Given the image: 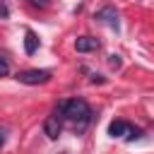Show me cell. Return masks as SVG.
Returning a JSON list of instances; mask_svg holds the SVG:
<instances>
[{"label":"cell","mask_w":154,"mask_h":154,"mask_svg":"<svg viewBox=\"0 0 154 154\" xmlns=\"http://www.w3.org/2000/svg\"><path fill=\"white\" fill-rule=\"evenodd\" d=\"M29 2H31V5H34V7H41V10H43V7H48V5H51V0H29Z\"/></svg>","instance_id":"4fadbf2b"},{"label":"cell","mask_w":154,"mask_h":154,"mask_svg":"<svg viewBox=\"0 0 154 154\" xmlns=\"http://www.w3.org/2000/svg\"><path fill=\"white\" fill-rule=\"evenodd\" d=\"M128 130H130V123H125V120H113L108 125V135L111 137H125Z\"/></svg>","instance_id":"52a82bcc"},{"label":"cell","mask_w":154,"mask_h":154,"mask_svg":"<svg viewBox=\"0 0 154 154\" xmlns=\"http://www.w3.org/2000/svg\"><path fill=\"white\" fill-rule=\"evenodd\" d=\"M51 70H22V72H17V82H22V84H29V87H34V84H46V82H51Z\"/></svg>","instance_id":"7a4b0ae2"},{"label":"cell","mask_w":154,"mask_h":154,"mask_svg":"<svg viewBox=\"0 0 154 154\" xmlns=\"http://www.w3.org/2000/svg\"><path fill=\"white\" fill-rule=\"evenodd\" d=\"M7 17H10V7L0 0V19H7Z\"/></svg>","instance_id":"7c38bea8"},{"label":"cell","mask_w":154,"mask_h":154,"mask_svg":"<svg viewBox=\"0 0 154 154\" xmlns=\"http://www.w3.org/2000/svg\"><path fill=\"white\" fill-rule=\"evenodd\" d=\"M108 65H111V67H120V65H123L120 55H118V53H111V55H108Z\"/></svg>","instance_id":"9c48e42d"},{"label":"cell","mask_w":154,"mask_h":154,"mask_svg":"<svg viewBox=\"0 0 154 154\" xmlns=\"http://www.w3.org/2000/svg\"><path fill=\"white\" fill-rule=\"evenodd\" d=\"M89 82H91V84H103V82H106V77H103V75L91 72V75H89Z\"/></svg>","instance_id":"30bf717a"},{"label":"cell","mask_w":154,"mask_h":154,"mask_svg":"<svg viewBox=\"0 0 154 154\" xmlns=\"http://www.w3.org/2000/svg\"><path fill=\"white\" fill-rule=\"evenodd\" d=\"M60 130H63V118L58 116V111H53L46 118V123H43V132H46L48 140H58L60 137Z\"/></svg>","instance_id":"277c9868"},{"label":"cell","mask_w":154,"mask_h":154,"mask_svg":"<svg viewBox=\"0 0 154 154\" xmlns=\"http://www.w3.org/2000/svg\"><path fill=\"white\" fill-rule=\"evenodd\" d=\"M36 51H38V36L34 31H26L24 34V53L26 55H34Z\"/></svg>","instance_id":"8992f818"},{"label":"cell","mask_w":154,"mask_h":154,"mask_svg":"<svg viewBox=\"0 0 154 154\" xmlns=\"http://www.w3.org/2000/svg\"><path fill=\"white\" fill-rule=\"evenodd\" d=\"M7 72H10V63H7V60H2V58H0V77H5V75H7Z\"/></svg>","instance_id":"8fae6325"},{"label":"cell","mask_w":154,"mask_h":154,"mask_svg":"<svg viewBox=\"0 0 154 154\" xmlns=\"http://www.w3.org/2000/svg\"><path fill=\"white\" fill-rule=\"evenodd\" d=\"M99 38H94V36H79L77 41H75V48H77V53H91V51H99Z\"/></svg>","instance_id":"5b68a950"},{"label":"cell","mask_w":154,"mask_h":154,"mask_svg":"<svg viewBox=\"0 0 154 154\" xmlns=\"http://www.w3.org/2000/svg\"><path fill=\"white\" fill-rule=\"evenodd\" d=\"M94 19L96 22H101V24H106V26H111V29H120V22H118V12H116V7L113 5H106V7H101V10H96L94 12Z\"/></svg>","instance_id":"3957f363"},{"label":"cell","mask_w":154,"mask_h":154,"mask_svg":"<svg viewBox=\"0 0 154 154\" xmlns=\"http://www.w3.org/2000/svg\"><path fill=\"white\" fill-rule=\"evenodd\" d=\"M140 135H142V130H140V128H132V125H130V130L125 132V140H128V142H132V140H137Z\"/></svg>","instance_id":"ba28073f"},{"label":"cell","mask_w":154,"mask_h":154,"mask_svg":"<svg viewBox=\"0 0 154 154\" xmlns=\"http://www.w3.org/2000/svg\"><path fill=\"white\" fill-rule=\"evenodd\" d=\"M2 142H5V137H2V130H0V147H2Z\"/></svg>","instance_id":"5bb4252c"},{"label":"cell","mask_w":154,"mask_h":154,"mask_svg":"<svg viewBox=\"0 0 154 154\" xmlns=\"http://www.w3.org/2000/svg\"><path fill=\"white\" fill-rule=\"evenodd\" d=\"M55 111H58V116H60V118H65V120L75 128V132H77V135H79V132H84V130H87V125H89V120H91V108H89V103H87L84 99L60 101V103L55 106Z\"/></svg>","instance_id":"6da1fadb"}]
</instances>
